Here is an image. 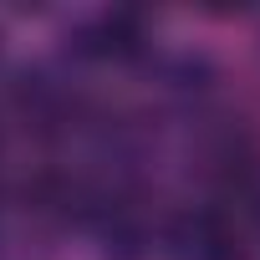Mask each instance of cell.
I'll return each mask as SVG.
<instances>
[{"mask_svg":"<svg viewBox=\"0 0 260 260\" xmlns=\"http://www.w3.org/2000/svg\"><path fill=\"white\" fill-rule=\"evenodd\" d=\"M174 255L179 260H240V230L219 209H199L179 219L174 230Z\"/></svg>","mask_w":260,"mask_h":260,"instance_id":"1","label":"cell"},{"mask_svg":"<svg viewBox=\"0 0 260 260\" xmlns=\"http://www.w3.org/2000/svg\"><path fill=\"white\" fill-rule=\"evenodd\" d=\"M255 199H260V189H255Z\"/></svg>","mask_w":260,"mask_h":260,"instance_id":"3","label":"cell"},{"mask_svg":"<svg viewBox=\"0 0 260 260\" xmlns=\"http://www.w3.org/2000/svg\"><path fill=\"white\" fill-rule=\"evenodd\" d=\"M148 41V26L138 11H102L87 31H82V51L87 56H107V61H127L138 56Z\"/></svg>","mask_w":260,"mask_h":260,"instance_id":"2","label":"cell"}]
</instances>
